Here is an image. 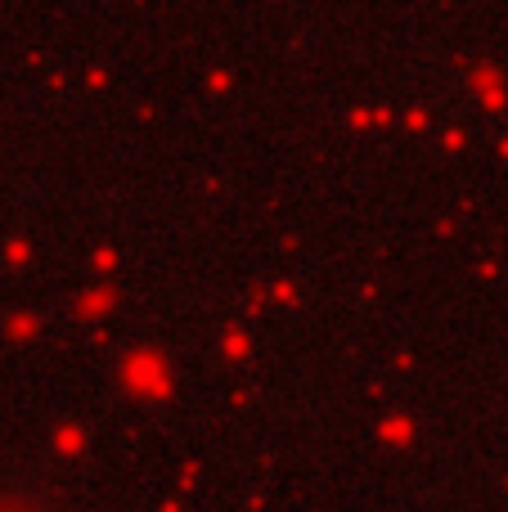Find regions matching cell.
<instances>
[{
  "instance_id": "6da1fadb",
  "label": "cell",
  "mask_w": 508,
  "mask_h": 512,
  "mask_svg": "<svg viewBox=\"0 0 508 512\" xmlns=\"http://www.w3.org/2000/svg\"><path fill=\"white\" fill-rule=\"evenodd\" d=\"M0 512H72V495L36 463H0Z\"/></svg>"
}]
</instances>
